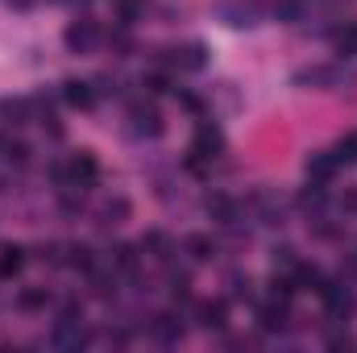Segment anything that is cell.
Returning a JSON list of instances; mask_svg holds the SVG:
<instances>
[{
  "mask_svg": "<svg viewBox=\"0 0 357 353\" xmlns=\"http://www.w3.org/2000/svg\"><path fill=\"white\" fill-rule=\"evenodd\" d=\"M63 42H67V50H71V54H88L91 46L100 42V25H96L91 17H79V21H71V25H67Z\"/></svg>",
  "mask_w": 357,
  "mask_h": 353,
  "instance_id": "cell-1",
  "label": "cell"
},
{
  "mask_svg": "<svg viewBox=\"0 0 357 353\" xmlns=\"http://www.w3.org/2000/svg\"><path fill=\"white\" fill-rule=\"evenodd\" d=\"M320 299L328 303V320H345V316H354L357 299L349 287H341V283H328L324 291H320Z\"/></svg>",
  "mask_w": 357,
  "mask_h": 353,
  "instance_id": "cell-2",
  "label": "cell"
},
{
  "mask_svg": "<svg viewBox=\"0 0 357 353\" xmlns=\"http://www.w3.org/2000/svg\"><path fill=\"white\" fill-rule=\"evenodd\" d=\"M195 320H199V329L220 333L229 324V303L225 299H204V303H195Z\"/></svg>",
  "mask_w": 357,
  "mask_h": 353,
  "instance_id": "cell-3",
  "label": "cell"
},
{
  "mask_svg": "<svg viewBox=\"0 0 357 353\" xmlns=\"http://www.w3.org/2000/svg\"><path fill=\"white\" fill-rule=\"evenodd\" d=\"M91 341V333L84 329V320H59L54 324V345L59 350H84Z\"/></svg>",
  "mask_w": 357,
  "mask_h": 353,
  "instance_id": "cell-4",
  "label": "cell"
},
{
  "mask_svg": "<svg viewBox=\"0 0 357 353\" xmlns=\"http://www.w3.org/2000/svg\"><path fill=\"white\" fill-rule=\"evenodd\" d=\"M287 320H291L287 299H270V303L258 308V329L262 333H287Z\"/></svg>",
  "mask_w": 357,
  "mask_h": 353,
  "instance_id": "cell-5",
  "label": "cell"
},
{
  "mask_svg": "<svg viewBox=\"0 0 357 353\" xmlns=\"http://www.w3.org/2000/svg\"><path fill=\"white\" fill-rule=\"evenodd\" d=\"M129 117H133V129H137V133H146V137H162V117H158V108H150V104H133Z\"/></svg>",
  "mask_w": 357,
  "mask_h": 353,
  "instance_id": "cell-6",
  "label": "cell"
},
{
  "mask_svg": "<svg viewBox=\"0 0 357 353\" xmlns=\"http://www.w3.org/2000/svg\"><path fill=\"white\" fill-rule=\"evenodd\" d=\"M195 154H204V158H212V154H220L225 150V133L216 129V125H208V121H199V129H195V146H191Z\"/></svg>",
  "mask_w": 357,
  "mask_h": 353,
  "instance_id": "cell-7",
  "label": "cell"
},
{
  "mask_svg": "<svg viewBox=\"0 0 357 353\" xmlns=\"http://www.w3.org/2000/svg\"><path fill=\"white\" fill-rule=\"evenodd\" d=\"M345 75L337 71V67H303V71H295V84H316V88H337Z\"/></svg>",
  "mask_w": 357,
  "mask_h": 353,
  "instance_id": "cell-8",
  "label": "cell"
},
{
  "mask_svg": "<svg viewBox=\"0 0 357 353\" xmlns=\"http://www.w3.org/2000/svg\"><path fill=\"white\" fill-rule=\"evenodd\" d=\"M337 167H341V163H337L333 154H320V150H316V154H307V163H303L307 179H316V183H328V179L337 175Z\"/></svg>",
  "mask_w": 357,
  "mask_h": 353,
  "instance_id": "cell-9",
  "label": "cell"
},
{
  "mask_svg": "<svg viewBox=\"0 0 357 353\" xmlns=\"http://www.w3.org/2000/svg\"><path fill=\"white\" fill-rule=\"evenodd\" d=\"M63 100H67L71 108H91V104H96V91H91L88 80H67V84H63Z\"/></svg>",
  "mask_w": 357,
  "mask_h": 353,
  "instance_id": "cell-10",
  "label": "cell"
},
{
  "mask_svg": "<svg viewBox=\"0 0 357 353\" xmlns=\"http://www.w3.org/2000/svg\"><path fill=\"white\" fill-rule=\"evenodd\" d=\"M112 13H116V25H121V29H129V25H137V21H142L146 0H112Z\"/></svg>",
  "mask_w": 357,
  "mask_h": 353,
  "instance_id": "cell-11",
  "label": "cell"
},
{
  "mask_svg": "<svg viewBox=\"0 0 357 353\" xmlns=\"http://www.w3.org/2000/svg\"><path fill=\"white\" fill-rule=\"evenodd\" d=\"M333 50L345 54V59H357V21H345V25L333 33Z\"/></svg>",
  "mask_w": 357,
  "mask_h": 353,
  "instance_id": "cell-12",
  "label": "cell"
},
{
  "mask_svg": "<svg viewBox=\"0 0 357 353\" xmlns=\"http://www.w3.org/2000/svg\"><path fill=\"white\" fill-rule=\"evenodd\" d=\"M150 329H154V337H158L162 345H175L178 337H183V324H178V320L171 316V312H162V316H154V324H150Z\"/></svg>",
  "mask_w": 357,
  "mask_h": 353,
  "instance_id": "cell-13",
  "label": "cell"
},
{
  "mask_svg": "<svg viewBox=\"0 0 357 353\" xmlns=\"http://www.w3.org/2000/svg\"><path fill=\"white\" fill-rule=\"evenodd\" d=\"M25 266V250L21 246H0V278H17Z\"/></svg>",
  "mask_w": 357,
  "mask_h": 353,
  "instance_id": "cell-14",
  "label": "cell"
},
{
  "mask_svg": "<svg viewBox=\"0 0 357 353\" xmlns=\"http://www.w3.org/2000/svg\"><path fill=\"white\" fill-rule=\"evenodd\" d=\"M208 212L220 220V225H237V204L229 195H208Z\"/></svg>",
  "mask_w": 357,
  "mask_h": 353,
  "instance_id": "cell-15",
  "label": "cell"
},
{
  "mask_svg": "<svg viewBox=\"0 0 357 353\" xmlns=\"http://www.w3.org/2000/svg\"><path fill=\"white\" fill-rule=\"evenodd\" d=\"M142 250H150V258L167 262V258H171V237L154 229V233H146V237H142Z\"/></svg>",
  "mask_w": 357,
  "mask_h": 353,
  "instance_id": "cell-16",
  "label": "cell"
},
{
  "mask_svg": "<svg viewBox=\"0 0 357 353\" xmlns=\"http://www.w3.org/2000/svg\"><path fill=\"white\" fill-rule=\"evenodd\" d=\"M187 254H191L195 262H208V258L216 254V246H212L208 233H191V237H187Z\"/></svg>",
  "mask_w": 357,
  "mask_h": 353,
  "instance_id": "cell-17",
  "label": "cell"
},
{
  "mask_svg": "<svg viewBox=\"0 0 357 353\" xmlns=\"http://www.w3.org/2000/svg\"><path fill=\"white\" fill-rule=\"evenodd\" d=\"M63 266H75V270H91L96 258H91L88 246H63Z\"/></svg>",
  "mask_w": 357,
  "mask_h": 353,
  "instance_id": "cell-18",
  "label": "cell"
},
{
  "mask_svg": "<svg viewBox=\"0 0 357 353\" xmlns=\"http://www.w3.org/2000/svg\"><path fill=\"white\" fill-rule=\"evenodd\" d=\"M333 158H337V163H345V167H357V129H349V133L337 142Z\"/></svg>",
  "mask_w": 357,
  "mask_h": 353,
  "instance_id": "cell-19",
  "label": "cell"
},
{
  "mask_svg": "<svg viewBox=\"0 0 357 353\" xmlns=\"http://www.w3.org/2000/svg\"><path fill=\"white\" fill-rule=\"evenodd\" d=\"M204 54H208V50H204V46H199V42H191V46H187V50H178V54H175V63H178V67H187V71H199V67H204V63H208V59H204Z\"/></svg>",
  "mask_w": 357,
  "mask_h": 353,
  "instance_id": "cell-20",
  "label": "cell"
},
{
  "mask_svg": "<svg viewBox=\"0 0 357 353\" xmlns=\"http://www.w3.org/2000/svg\"><path fill=\"white\" fill-rule=\"evenodd\" d=\"M225 17H229V25H258L254 17H258V4H237V8H225Z\"/></svg>",
  "mask_w": 357,
  "mask_h": 353,
  "instance_id": "cell-21",
  "label": "cell"
},
{
  "mask_svg": "<svg viewBox=\"0 0 357 353\" xmlns=\"http://www.w3.org/2000/svg\"><path fill=\"white\" fill-rule=\"evenodd\" d=\"M46 299H50V295H46V287H25V291L17 295V303H21L25 312H38V308H46Z\"/></svg>",
  "mask_w": 357,
  "mask_h": 353,
  "instance_id": "cell-22",
  "label": "cell"
},
{
  "mask_svg": "<svg viewBox=\"0 0 357 353\" xmlns=\"http://www.w3.org/2000/svg\"><path fill=\"white\" fill-rule=\"evenodd\" d=\"M100 216H104V225H121V220L129 216V200H121V195H116V200H108Z\"/></svg>",
  "mask_w": 357,
  "mask_h": 353,
  "instance_id": "cell-23",
  "label": "cell"
},
{
  "mask_svg": "<svg viewBox=\"0 0 357 353\" xmlns=\"http://www.w3.org/2000/svg\"><path fill=\"white\" fill-rule=\"evenodd\" d=\"M324 187H328V183H316V179H312V183H307V191L299 195V204H303V208H312V212H316V208H324Z\"/></svg>",
  "mask_w": 357,
  "mask_h": 353,
  "instance_id": "cell-24",
  "label": "cell"
},
{
  "mask_svg": "<svg viewBox=\"0 0 357 353\" xmlns=\"http://www.w3.org/2000/svg\"><path fill=\"white\" fill-rule=\"evenodd\" d=\"M299 13H303V4H299V0H278V4H274V17H278V21H287V25H291V21H299Z\"/></svg>",
  "mask_w": 357,
  "mask_h": 353,
  "instance_id": "cell-25",
  "label": "cell"
},
{
  "mask_svg": "<svg viewBox=\"0 0 357 353\" xmlns=\"http://www.w3.org/2000/svg\"><path fill=\"white\" fill-rule=\"evenodd\" d=\"M4 158L17 163V167H25V163H29V146H25V142H4Z\"/></svg>",
  "mask_w": 357,
  "mask_h": 353,
  "instance_id": "cell-26",
  "label": "cell"
},
{
  "mask_svg": "<svg viewBox=\"0 0 357 353\" xmlns=\"http://www.w3.org/2000/svg\"><path fill=\"white\" fill-rule=\"evenodd\" d=\"M112 266H116V270H133V266H137L133 246H116V250H112Z\"/></svg>",
  "mask_w": 357,
  "mask_h": 353,
  "instance_id": "cell-27",
  "label": "cell"
},
{
  "mask_svg": "<svg viewBox=\"0 0 357 353\" xmlns=\"http://www.w3.org/2000/svg\"><path fill=\"white\" fill-rule=\"evenodd\" d=\"M270 262H274V270L291 274V270L299 266V258H295V250H287V246H282V250H274V258H270Z\"/></svg>",
  "mask_w": 357,
  "mask_h": 353,
  "instance_id": "cell-28",
  "label": "cell"
},
{
  "mask_svg": "<svg viewBox=\"0 0 357 353\" xmlns=\"http://www.w3.org/2000/svg\"><path fill=\"white\" fill-rule=\"evenodd\" d=\"M4 112L13 117V125H25V121H29V104H25V100H8Z\"/></svg>",
  "mask_w": 357,
  "mask_h": 353,
  "instance_id": "cell-29",
  "label": "cell"
},
{
  "mask_svg": "<svg viewBox=\"0 0 357 353\" xmlns=\"http://www.w3.org/2000/svg\"><path fill=\"white\" fill-rule=\"evenodd\" d=\"M167 283H171V295H175V299H187V295H191V278H187V274H175V270H171Z\"/></svg>",
  "mask_w": 357,
  "mask_h": 353,
  "instance_id": "cell-30",
  "label": "cell"
},
{
  "mask_svg": "<svg viewBox=\"0 0 357 353\" xmlns=\"http://www.w3.org/2000/svg\"><path fill=\"white\" fill-rule=\"evenodd\" d=\"M59 320H84L79 299H63V303H59Z\"/></svg>",
  "mask_w": 357,
  "mask_h": 353,
  "instance_id": "cell-31",
  "label": "cell"
},
{
  "mask_svg": "<svg viewBox=\"0 0 357 353\" xmlns=\"http://www.w3.org/2000/svg\"><path fill=\"white\" fill-rule=\"evenodd\" d=\"M142 84H146V91H171V75H162V71H150Z\"/></svg>",
  "mask_w": 357,
  "mask_h": 353,
  "instance_id": "cell-32",
  "label": "cell"
},
{
  "mask_svg": "<svg viewBox=\"0 0 357 353\" xmlns=\"http://www.w3.org/2000/svg\"><path fill=\"white\" fill-rule=\"evenodd\" d=\"M233 299H250V278L233 274Z\"/></svg>",
  "mask_w": 357,
  "mask_h": 353,
  "instance_id": "cell-33",
  "label": "cell"
},
{
  "mask_svg": "<svg viewBox=\"0 0 357 353\" xmlns=\"http://www.w3.org/2000/svg\"><path fill=\"white\" fill-rule=\"evenodd\" d=\"M328 345H333V350H349V345H354V337H349V333H333V337H328Z\"/></svg>",
  "mask_w": 357,
  "mask_h": 353,
  "instance_id": "cell-34",
  "label": "cell"
},
{
  "mask_svg": "<svg viewBox=\"0 0 357 353\" xmlns=\"http://www.w3.org/2000/svg\"><path fill=\"white\" fill-rule=\"evenodd\" d=\"M345 208H349V212H357V191H349V195H345Z\"/></svg>",
  "mask_w": 357,
  "mask_h": 353,
  "instance_id": "cell-35",
  "label": "cell"
},
{
  "mask_svg": "<svg viewBox=\"0 0 357 353\" xmlns=\"http://www.w3.org/2000/svg\"><path fill=\"white\" fill-rule=\"evenodd\" d=\"M8 4H13V8H29L33 0H8Z\"/></svg>",
  "mask_w": 357,
  "mask_h": 353,
  "instance_id": "cell-36",
  "label": "cell"
},
{
  "mask_svg": "<svg viewBox=\"0 0 357 353\" xmlns=\"http://www.w3.org/2000/svg\"><path fill=\"white\" fill-rule=\"evenodd\" d=\"M0 154H4V142H0Z\"/></svg>",
  "mask_w": 357,
  "mask_h": 353,
  "instance_id": "cell-37",
  "label": "cell"
}]
</instances>
